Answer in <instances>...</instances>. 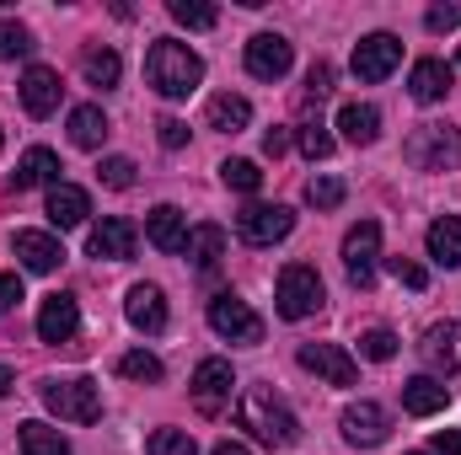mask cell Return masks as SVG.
<instances>
[{
	"label": "cell",
	"mask_w": 461,
	"mask_h": 455,
	"mask_svg": "<svg viewBox=\"0 0 461 455\" xmlns=\"http://www.w3.org/2000/svg\"><path fill=\"white\" fill-rule=\"evenodd\" d=\"M134 241H140V230L129 226L123 215H108V220L92 226L86 252H92V257H108V263H129V257H134Z\"/></svg>",
	"instance_id": "5bb4252c"
},
{
	"label": "cell",
	"mask_w": 461,
	"mask_h": 455,
	"mask_svg": "<svg viewBox=\"0 0 461 455\" xmlns=\"http://www.w3.org/2000/svg\"><path fill=\"white\" fill-rule=\"evenodd\" d=\"M451 81H456V70L446 59H419L408 76V92H413V103H440L451 92Z\"/></svg>",
	"instance_id": "7402d4cb"
},
{
	"label": "cell",
	"mask_w": 461,
	"mask_h": 455,
	"mask_svg": "<svg viewBox=\"0 0 461 455\" xmlns=\"http://www.w3.org/2000/svg\"><path fill=\"white\" fill-rule=\"evenodd\" d=\"M49 226L54 230H76L86 226V215H92V199H86V188H76V183H54L49 188Z\"/></svg>",
	"instance_id": "e0dca14e"
},
{
	"label": "cell",
	"mask_w": 461,
	"mask_h": 455,
	"mask_svg": "<svg viewBox=\"0 0 461 455\" xmlns=\"http://www.w3.org/2000/svg\"><path fill=\"white\" fill-rule=\"evenodd\" d=\"M408 455H424V451H408Z\"/></svg>",
	"instance_id": "f907efd6"
},
{
	"label": "cell",
	"mask_w": 461,
	"mask_h": 455,
	"mask_svg": "<svg viewBox=\"0 0 461 455\" xmlns=\"http://www.w3.org/2000/svg\"><path fill=\"white\" fill-rule=\"evenodd\" d=\"M339 429H344L348 445H365V451H375V445L392 434V418H386V407H381V402H348L344 418H339Z\"/></svg>",
	"instance_id": "7c38bea8"
},
{
	"label": "cell",
	"mask_w": 461,
	"mask_h": 455,
	"mask_svg": "<svg viewBox=\"0 0 461 455\" xmlns=\"http://www.w3.org/2000/svg\"><path fill=\"white\" fill-rule=\"evenodd\" d=\"M424 27H429V32H451V27H461V5H435V11L424 16Z\"/></svg>",
	"instance_id": "7bdbcfd3"
},
{
	"label": "cell",
	"mask_w": 461,
	"mask_h": 455,
	"mask_svg": "<svg viewBox=\"0 0 461 455\" xmlns=\"http://www.w3.org/2000/svg\"><path fill=\"white\" fill-rule=\"evenodd\" d=\"M210 455H252V451H247V445H236V440H221Z\"/></svg>",
	"instance_id": "c3c4849f"
},
{
	"label": "cell",
	"mask_w": 461,
	"mask_h": 455,
	"mask_svg": "<svg viewBox=\"0 0 461 455\" xmlns=\"http://www.w3.org/2000/svg\"><path fill=\"white\" fill-rule=\"evenodd\" d=\"M156 129H161V145H167V150H183V145H188V123H183V118H161Z\"/></svg>",
	"instance_id": "ee69618b"
},
{
	"label": "cell",
	"mask_w": 461,
	"mask_h": 455,
	"mask_svg": "<svg viewBox=\"0 0 461 455\" xmlns=\"http://www.w3.org/2000/svg\"><path fill=\"white\" fill-rule=\"evenodd\" d=\"M419 353L429 359V370H440V375H456L461 370V322H435L424 343H419Z\"/></svg>",
	"instance_id": "2e32d148"
},
{
	"label": "cell",
	"mask_w": 461,
	"mask_h": 455,
	"mask_svg": "<svg viewBox=\"0 0 461 455\" xmlns=\"http://www.w3.org/2000/svg\"><path fill=\"white\" fill-rule=\"evenodd\" d=\"M183 252L194 257V268H199V273H215V268H221V257H226V230H221V226H194Z\"/></svg>",
	"instance_id": "d4e9b609"
},
{
	"label": "cell",
	"mask_w": 461,
	"mask_h": 455,
	"mask_svg": "<svg viewBox=\"0 0 461 455\" xmlns=\"http://www.w3.org/2000/svg\"><path fill=\"white\" fill-rule=\"evenodd\" d=\"M0 145H5V134H0Z\"/></svg>",
	"instance_id": "816d5d0a"
},
{
	"label": "cell",
	"mask_w": 461,
	"mask_h": 455,
	"mask_svg": "<svg viewBox=\"0 0 461 455\" xmlns=\"http://www.w3.org/2000/svg\"><path fill=\"white\" fill-rule=\"evenodd\" d=\"M285 150H290V129H268V134H263V156H274V161H279Z\"/></svg>",
	"instance_id": "bcb514c9"
},
{
	"label": "cell",
	"mask_w": 461,
	"mask_h": 455,
	"mask_svg": "<svg viewBox=\"0 0 461 455\" xmlns=\"http://www.w3.org/2000/svg\"><path fill=\"white\" fill-rule=\"evenodd\" d=\"M16 257H22V268L27 273H54L59 263H65V246L49 236V230H16Z\"/></svg>",
	"instance_id": "ac0fdd59"
},
{
	"label": "cell",
	"mask_w": 461,
	"mask_h": 455,
	"mask_svg": "<svg viewBox=\"0 0 461 455\" xmlns=\"http://www.w3.org/2000/svg\"><path fill=\"white\" fill-rule=\"evenodd\" d=\"M43 407L65 424H97L103 418V391L97 380H43Z\"/></svg>",
	"instance_id": "277c9868"
},
{
	"label": "cell",
	"mask_w": 461,
	"mask_h": 455,
	"mask_svg": "<svg viewBox=\"0 0 461 455\" xmlns=\"http://www.w3.org/2000/svg\"><path fill=\"white\" fill-rule=\"evenodd\" d=\"M446 397H451V391H446L435 375H413V380L402 386V407H408L413 418H435V413L446 407Z\"/></svg>",
	"instance_id": "484cf974"
},
{
	"label": "cell",
	"mask_w": 461,
	"mask_h": 455,
	"mask_svg": "<svg viewBox=\"0 0 461 455\" xmlns=\"http://www.w3.org/2000/svg\"><path fill=\"white\" fill-rule=\"evenodd\" d=\"M145 455H199V445H194V434H183V429H156L150 445H145Z\"/></svg>",
	"instance_id": "836d02e7"
},
{
	"label": "cell",
	"mask_w": 461,
	"mask_h": 455,
	"mask_svg": "<svg viewBox=\"0 0 461 455\" xmlns=\"http://www.w3.org/2000/svg\"><path fill=\"white\" fill-rule=\"evenodd\" d=\"M290 65H295L290 38H279V32H258V38L247 43V76H258V81H285Z\"/></svg>",
	"instance_id": "8fae6325"
},
{
	"label": "cell",
	"mask_w": 461,
	"mask_h": 455,
	"mask_svg": "<svg viewBox=\"0 0 461 455\" xmlns=\"http://www.w3.org/2000/svg\"><path fill=\"white\" fill-rule=\"evenodd\" d=\"M435 455H461V429H435Z\"/></svg>",
	"instance_id": "7dc6e473"
},
{
	"label": "cell",
	"mask_w": 461,
	"mask_h": 455,
	"mask_svg": "<svg viewBox=\"0 0 461 455\" xmlns=\"http://www.w3.org/2000/svg\"><path fill=\"white\" fill-rule=\"evenodd\" d=\"M301 150H306V161H328L333 156V134L322 123H301Z\"/></svg>",
	"instance_id": "74e56055"
},
{
	"label": "cell",
	"mask_w": 461,
	"mask_h": 455,
	"mask_svg": "<svg viewBox=\"0 0 461 455\" xmlns=\"http://www.w3.org/2000/svg\"><path fill=\"white\" fill-rule=\"evenodd\" d=\"M16 440H22V455H70V440H65L59 429L38 424V418L16 424Z\"/></svg>",
	"instance_id": "f1b7e54d"
},
{
	"label": "cell",
	"mask_w": 461,
	"mask_h": 455,
	"mask_svg": "<svg viewBox=\"0 0 461 455\" xmlns=\"http://www.w3.org/2000/svg\"><path fill=\"white\" fill-rule=\"evenodd\" d=\"M236 424H241L252 440L274 445V451H285V445H295V440H301L295 413H290L268 386H247V391H241V402H236Z\"/></svg>",
	"instance_id": "7a4b0ae2"
},
{
	"label": "cell",
	"mask_w": 461,
	"mask_h": 455,
	"mask_svg": "<svg viewBox=\"0 0 461 455\" xmlns=\"http://www.w3.org/2000/svg\"><path fill=\"white\" fill-rule=\"evenodd\" d=\"M333 92V65H312V76H306V103H322Z\"/></svg>",
	"instance_id": "b9f144b4"
},
{
	"label": "cell",
	"mask_w": 461,
	"mask_h": 455,
	"mask_svg": "<svg viewBox=\"0 0 461 455\" xmlns=\"http://www.w3.org/2000/svg\"><path fill=\"white\" fill-rule=\"evenodd\" d=\"M402 65V38H392V32H370V38H359L354 43V76L359 81H386L392 70Z\"/></svg>",
	"instance_id": "30bf717a"
},
{
	"label": "cell",
	"mask_w": 461,
	"mask_h": 455,
	"mask_svg": "<svg viewBox=\"0 0 461 455\" xmlns=\"http://www.w3.org/2000/svg\"><path fill=\"white\" fill-rule=\"evenodd\" d=\"M81 70H86V81L92 86H118V76H123V59H118V49H86L81 54Z\"/></svg>",
	"instance_id": "4dcf8cb0"
},
{
	"label": "cell",
	"mask_w": 461,
	"mask_h": 455,
	"mask_svg": "<svg viewBox=\"0 0 461 455\" xmlns=\"http://www.w3.org/2000/svg\"><path fill=\"white\" fill-rule=\"evenodd\" d=\"M204 123H210V129H221V134H241V129L252 123V103H247V97H236V92H221V97H210Z\"/></svg>",
	"instance_id": "83f0119b"
},
{
	"label": "cell",
	"mask_w": 461,
	"mask_h": 455,
	"mask_svg": "<svg viewBox=\"0 0 461 455\" xmlns=\"http://www.w3.org/2000/svg\"><path fill=\"white\" fill-rule=\"evenodd\" d=\"M38 43H32V32L22 27V22H0V59H27Z\"/></svg>",
	"instance_id": "d590c367"
},
{
	"label": "cell",
	"mask_w": 461,
	"mask_h": 455,
	"mask_svg": "<svg viewBox=\"0 0 461 455\" xmlns=\"http://www.w3.org/2000/svg\"><path fill=\"white\" fill-rule=\"evenodd\" d=\"M16 300H22V279H16V273H0V317H5Z\"/></svg>",
	"instance_id": "f6af8a7d"
},
{
	"label": "cell",
	"mask_w": 461,
	"mask_h": 455,
	"mask_svg": "<svg viewBox=\"0 0 461 455\" xmlns=\"http://www.w3.org/2000/svg\"><path fill=\"white\" fill-rule=\"evenodd\" d=\"M103 139H108V118H103V108H76V113H70V145L97 150Z\"/></svg>",
	"instance_id": "f546056e"
},
{
	"label": "cell",
	"mask_w": 461,
	"mask_h": 455,
	"mask_svg": "<svg viewBox=\"0 0 461 455\" xmlns=\"http://www.w3.org/2000/svg\"><path fill=\"white\" fill-rule=\"evenodd\" d=\"M424 241H429V257L440 268H461V215H440Z\"/></svg>",
	"instance_id": "4316f807"
},
{
	"label": "cell",
	"mask_w": 461,
	"mask_h": 455,
	"mask_svg": "<svg viewBox=\"0 0 461 455\" xmlns=\"http://www.w3.org/2000/svg\"><path fill=\"white\" fill-rule=\"evenodd\" d=\"M194 407L204 413V418H221L230 407V391H236V375H230L226 359H204L199 370H194Z\"/></svg>",
	"instance_id": "9c48e42d"
},
{
	"label": "cell",
	"mask_w": 461,
	"mask_h": 455,
	"mask_svg": "<svg viewBox=\"0 0 461 455\" xmlns=\"http://www.w3.org/2000/svg\"><path fill=\"white\" fill-rule=\"evenodd\" d=\"M274 306H279V317H285V322L312 317V311L322 306V273H317V268H306V263H290V268L279 273Z\"/></svg>",
	"instance_id": "5b68a950"
},
{
	"label": "cell",
	"mask_w": 461,
	"mask_h": 455,
	"mask_svg": "<svg viewBox=\"0 0 461 455\" xmlns=\"http://www.w3.org/2000/svg\"><path fill=\"white\" fill-rule=\"evenodd\" d=\"M402 156L419 172H451V166H461V129H451V123H419L408 134Z\"/></svg>",
	"instance_id": "3957f363"
},
{
	"label": "cell",
	"mask_w": 461,
	"mask_h": 455,
	"mask_svg": "<svg viewBox=\"0 0 461 455\" xmlns=\"http://www.w3.org/2000/svg\"><path fill=\"white\" fill-rule=\"evenodd\" d=\"M359 353H365V359H375V364H386V359L397 353V333H386V327L359 333Z\"/></svg>",
	"instance_id": "8d00e7d4"
},
{
	"label": "cell",
	"mask_w": 461,
	"mask_h": 455,
	"mask_svg": "<svg viewBox=\"0 0 461 455\" xmlns=\"http://www.w3.org/2000/svg\"><path fill=\"white\" fill-rule=\"evenodd\" d=\"M167 11H172V22H183V27H194V32H210V27L221 22V11L204 5V0H172Z\"/></svg>",
	"instance_id": "1f68e13d"
},
{
	"label": "cell",
	"mask_w": 461,
	"mask_h": 455,
	"mask_svg": "<svg viewBox=\"0 0 461 455\" xmlns=\"http://www.w3.org/2000/svg\"><path fill=\"white\" fill-rule=\"evenodd\" d=\"M339 134H344L348 145H375L381 139V113L370 103H344L339 108Z\"/></svg>",
	"instance_id": "cb8c5ba5"
},
{
	"label": "cell",
	"mask_w": 461,
	"mask_h": 455,
	"mask_svg": "<svg viewBox=\"0 0 461 455\" xmlns=\"http://www.w3.org/2000/svg\"><path fill=\"white\" fill-rule=\"evenodd\" d=\"M306 199H312L317 210H339V204H344V183H339V177H312V183H306Z\"/></svg>",
	"instance_id": "f35d334b"
},
{
	"label": "cell",
	"mask_w": 461,
	"mask_h": 455,
	"mask_svg": "<svg viewBox=\"0 0 461 455\" xmlns=\"http://www.w3.org/2000/svg\"><path fill=\"white\" fill-rule=\"evenodd\" d=\"M145 236H150V246L156 252H183L188 246V226H183V210L177 204H156L150 215H145Z\"/></svg>",
	"instance_id": "ffe728a7"
},
{
	"label": "cell",
	"mask_w": 461,
	"mask_h": 455,
	"mask_svg": "<svg viewBox=\"0 0 461 455\" xmlns=\"http://www.w3.org/2000/svg\"><path fill=\"white\" fill-rule=\"evenodd\" d=\"M123 317L140 327V333H167V295L156 284H134L129 300H123Z\"/></svg>",
	"instance_id": "d6986e66"
},
{
	"label": "cell",
	"mask_w": 461,
	"mask_h": 455,
	"mask_svg": "<svg viewBox=\"0 0 461 455\" xmlns=\"http://www.w3.org/2000/svg\"><path fill=\"white\" fill-rule=\"evenodd\" d=\"M5 391H16V375H11V370L0 364V397H5Z\"/></svg>",
	"instance_id": "681fc988"
},
{
	"label": "cell",
	"mask_w": 461,
	"mask_h": 455,
	"mask_svg": "<svg viewBox=\"0 0 461 455\" xmlns=\"http://www.w3.org/2000/svg\"><path fill=\"white\" fill-rule=\"evenodd\" d=\"M59 92H65V86H59V76H54L49 65H32V70L22 76V108L32 118L54 113V108H59Z\"/></svg>",
	"instance_id": "44dd1931"
},
{
	"label": "cell",
	"mask_w": 461,
	"mask_h": 455,
	"mask_svg": "<svg viewBox=\"0 0 461 455\" xmlns=\"http://www.w3.org/2000/svg\"><path fill=\"white\" fill-rule=\"evenodd\" d=\"M221 183L236 188V193H258L263 188V172H258V161H226L221 166Z\"/></svg>",
	"instance_id": "e575fe53"
},
{
	"label": "cell",
	"mask_w": 461,
	"mask_h": 455,
	"mask_svg": "<svg viewBox=\"0 0 461 455\" xmlns=\"http://www.w3.org/2000/svg\"><path fill=\"white\" fill-rule=\"evenodd\" d=\"M118 375H123V380H145V386H156L167 370H161V359H156V353L134 348V353H123V359H118Z\"/></svg>",
	"instance_id": "d6a6232c"
},
{
	"label": "cell",
	"mask_w": 461,
	"mask_h": 455,
	"mask_svg": "<svg viewBox=\"0 0 461 455\" xmlns=\"http://www.w3.org/2000/svg\"><path fill=\"white\" fill-rule=\"evenodd\" d=\"M295 230V210H285V204H247L241 215H236V236L247 241V246H274V241H285Z\"/></svg>",
	"instance_id": "8992f818"
},
{
	"label": "cell",
	"mask_w": 461,
	"mask_h": 455,
	"mask_svg": "<svg viewBox=\"0 0 461 455\" xmlns=\"http://www.w3.org/2000/svg\"><path fill=\"white\" fill-rule=\"evenodd\" d=\"M210 327L230 343H263V317H258L241 295H230V290L210 300Z\"/></svg>",
	"instance_id": "ba28073f"
},
{
	"label": "cell",
	"mask_w": 461,
	"mask_h": 455,
	"mask_svg": "<svg viewBox=\"0 0 461 455\" xmlns=\"http://www.w3.org/2000/svg\"><path fill=\"white\" fill-rule=\"evenodd\" d=\"M97 177H103V188H118V193H123V188H134V161H129V156H108V161L97 166Z\"/></svg>",
	"instance_id": "ab89813d"
},
{
	"label": "cell",
	"mask_w": 461,
	"mask_h": 455,
	"mask_svg": "<svg viewBox=\"0 0 461 455\" xmlns=\"http://www.w3.org/2000/svg\"><path fill=\"white\" fill-rule=\"evenodd\" d=\"M375 257H381V226H375V220L348 226V236H344V273H348L354 290H370V279H375Z\"/></svg>",
	"instance_id": "52a82bcc"
},
{
	"label": "cell",
	"mask_w": 461,
	"mask_h": 455,
	"mask_svg": "<svg viewBox=\"0 0 461 455\" xmlns=\"http://www.w3.org/2000/svg\"><path fill=\"white\" fill-rule=\"evenodd\" d=\"M386 268H392V279L408 284V290H424V284H429V273H424L413 257H386Z\"/></svg>",
	"instance_id": "60d3db41"
},
{
	"label": "cell",
	"mask_w": 461,
	"mask_h": 455,
	"mask_svg": "<svg viewBox=\"0 0 461 455\" xmlns=\"http://www.w3.org/2000/svg\"><path fill=\"white\" fill-rule=\"evenodd\" d=\"M301 370H312V375H322L328 386H354L359 380V364L348 359L344 348H333V343H301Z\"/></svg>",
	"instance_id": "4fadbf2b"
},
{
	"label": "cell",
	"mask_w": 461,
	"mask_h": 455,
	"mask_svg": "<svg viewBox=\"0 0 461 455\" xmlns=\"http://www.w3.org/2000/svg\"><path fill=\"white\" fill-rule=\"evenodd\" d=\"M145 81L161 92V97H188V92H199V81H204V59L188 49V43H177V38H156L150 43V54H145Z\"/></svg>",
	"instance_id": "6da1fadb"
},
{
	"label": "cell",
	"mask_w": 461,
	"mask_h": 455,
	"mask_svg": "<svg viewBox=\"0 0 461 455\" xmlns=\"http://www.w3.org/2000/svg\"><path fill=\"white\" fill-rule=\"evenodd\" d=\"M43 183H59V156L43 150V145H32V150L16 161V172H11V188L27 193V188H43Z\"/></svg>",
	"instance_id": "603a6c76"
},
{
	"label": "cell",
	"mask_w": 461,
	"mask_h": 455,
	"mask_svg": "<svg viewBox=\"0 0 461 455\" xmlns=\"http://www.w3.org/2000/svg\"><path fill=\"white\" fill-rule=\"evenodd\" d=\"M76 327H81V306H76V295H49V300L38 306V338L43 343H70L76 338Z\"/></svg>",
	"instance_id": "9a60e30c"
}]
</instances>
